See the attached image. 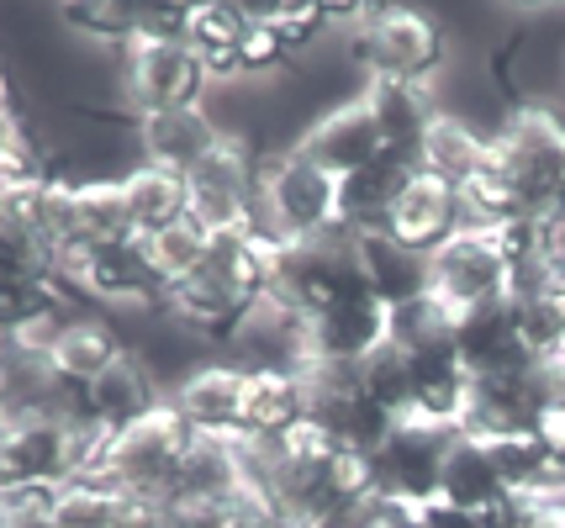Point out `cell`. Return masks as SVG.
I'll return each mask as SVG.
<instances>
[{
	"instance_id": "obj_13",
	"label": "cell",
	"mask_w": 565,
	"mask_h": 528,
	"mask_svg": "<svg viewBox=\"0 0 565 528\" xmlns=\"http://www.w3.org/2000/svg\"><path fill=\"white\" fill-rule=\"evenodd\" d=\"M312 338V365H339V370H360L365 359L392 344V306L375 302L370 291H354L344 302H333L307 323Z\"/></svg>"
},
{
	"instance_id": "obj_9",
	"label": "cell",
	"mask_w": 565,
	"mask_h": 528,
	"mask_svg": "<svg viewBox=\"0 0 565 528\" xmlns=\"http://www.w3.org/2000/svg\"><path fill=\"white\" fill-rule=\"evenodd\" d=\"M449 444H455V428L423 423V418H396L386 428V439L375 444V454H370L375 492L381 497H402V503H434Z\"/></svg>"
},
{
	"instance_id": "obj_29",
	"label": "cell",
	"mask_w": 565,
	"mask_h": 528,
	"mask_svg": "<svg viewBox=\"0 0 565 528\" xmlns=\"http://www.w3.org/2000/svg\"><path fill=\"white\" fill-rule=\"evenodd\" d=\"M439 497L455 507H466V513H492L502 497H508V486H502V471H497L492 450H487V439H470V433H455V444H449V460H444V481H439Z\"/></svg>"
},
{
	"instance_id": "obj_8",
	"label": "cell",
	"mask_w": 565,
	"mask_h": 528,
	"mask_svg": "<svg viewBox=\"0 0 565 528\" xmlns=\"http://www.w3.org/2000/svg\"><path fill=\"white\" fill-rule=\"evenodd\" d=\"M428 291L444 297L455 312H476V306L508 302L513 291V265L497 249L492 227H466L455 233L439 254H428Z\"/></svg>"
},
{
	"instance_id": "obj_44",
	"label": "cell",
	"mask_w": 565,
	"mask_h": 528,
	"mask_svg": "<svg viewBox=\"0 0 565 528\" xmlns=\"http://www.w3.org/2000/svg\"><path fill=\"white\" fill-rule=\"evenodd\" d=\"M0 423H6V407H0Z\"/></svg>"
},
{
	"instance_id": "obj_28",
	"label": "cell",
	"mask_w": 565,
	"mask_h": 528,
	"mask_svg": "<svg viewBox=\"0 0 565 528\" xmlns=\"http://www.w3.org/2000/svg\"><path fill=\"white\" fill-rule=\"evenodd\" d=\"M122 202H127V227L132 238H159L170 227L185 223V175L153 170V164H132L122 175Z\"/></svg>"
},
{
	"instance_id": "obj_19",
	"label": "cell",
	"mask_w": 565,
	"mask_h": 528,
	"mask_svg": "<svg viewBox=\"0 0 565 528\" xmlns=\"http://www.w3.org/2000/svg\"><path fill=\"white\" fill-rule=\"evenodd\" d=\"M132 349V338H127V323L117 312H100V306H79L64 333L53 338L49 349V370L53 376L74 380V386H90L96 376H106L122 354Z\"/></svg>"
},
{
	"instance_id": "obj_6",
	"label": "cell",
	"mask_w": 565,
	"mask_h": 528,
	"mask_svg": "<svg viewBox=\"0 0 565 528\" xmlns=\"http://www.w3.org/2000/svg\"><path fill=\"white\" fill-rule=\"evenodd\" d=\"M117 90L132 117L153 111H201L212 96V75L185 43L164 37H132L117 58Z\"/></svg>"
},
{
	"instance_id": "obj_42",
	"label": "cell",
	"mask_w": 565,
	"mask_h": 528,
	"mask_svg": "<svg viewBox=\"0 0 565 528\" xmlns=\"http://www.w3.org/2000/svg\"><path fill=\"white\" fill-rule=\"evenodd\" d=\"M550 297H555V306H561V317H565V276L550 285Z\"/></svg>"
},
{
	"instance_id": "obj_2",
	"label": "cell",
	"mask_w": 565,
	"mask_h": 528,
	"mask_svg": "<svg viewBox=\"0 0 565 528\" xmlns=\"http://www.w3.org/2000/svg\"><path fill=\"white\" fill-rule=\"evenodd\" d=\"M444 58H449V32L413 6H365L349 37V64L365 79L428 85L444 69Z\"/></svg>"
},
{
	"instance_id": "obj_11",
	"label": "cell",
	"mask_w": 565,
	"mask_h": 528,
	"mask_svg": "<svg viewBox=\"0 0 565 528\" xmlns=\"http://www.w3.org/2000/svg\"><path fill=\"white\" fill-rule=\"evenodd\" d=\"M307 380V418L344 450H360V454H375V444L386 439L392 418L381 407L370 402L365 380L360 370H339V365H307L301 370Z\"/></svg>"
},
{
	"instance_id": "obj_18",
	"label": "cell",
	"mask_w": 565,
	"mask_h": 528,
	"mask_svg": "<svg viewBox=\"0 0 565 528\" xmlns=\"http://www.w3.org/2000/svg\"><path fill=\"white\" fill-rule=\"evenodd\" d=\"M360 101L370 106V117L381 127V143L392 159L402 164H418L423 143H428V127L444 106L434 101V85H407V79H365Z\"/></svg>"
},
{
	"instance_id": "obj_20",
	"label": "cell",
	"mask_w": 565,
	"mask_h": 528,
	"mask_svg": "<svg viewBox=\"0 0 565 528\" xmlns=\"http://www.w3.org/2000/svg\"><path fill=\"white\" fill-rule=\"evenodd\" d=\"M222 138L227 132L217 127V117L206 106L201 111H153V117H138V164L170 170V175H191Z\"/></svg>"
},
{
	"instance_id": "obj_38",
	"label": "cell",
	"mask_w": 565,
	"mask_h": 528,
	"mask_svg": "<svg viewBox=\"0 0 565 528\" xmlns=\"http://www.w3.org/2000/svg\"><path fill=\"white\" fill-rule=\"evenodd\" d=\"M534 439L565 465V402H550L540 418H534Z\"/></svg>"
},
{
	"instance_id": "obj_1",
	"label": "cell",
	"mask_w": 565,
	"mask_h": 528,
	"mask_svg": "<svg viewBox=\"0 0 565 528\" xmlns=\"http://www.w3.org/2000/svg\"><path fill=\"white\" fill-rule=\"evenodd\" d=\"M265 476H270L275 507L286 513L291 528L318 518V513H333V507L365 503L370 492H375L370 454L333 444L312 418L296 423L275 450H265Z\"/></svg>"
},
{
	"instance_id": "obj_16",
	"label": "cell",
	"mask_w": 565,
	"mask_h": 528,
	"mask_svg": "<svg viewBox=\"0 0 565 528\" xmlns=\"http://www.w3.org/2000/svg\"><path fill=\"white\" fill-rule=\"evenodd\" d=\"M296 149L307 153L312 164H322L328 175H354V170H365L375 159H386V143H381V127L370 117V106L354 96V101H339L318 111L312 122L301 127V138H296Z\"/></svg>"
},
{
	"instance_id": "obj_15",
	"label": "cell",
	"mask_w": 565,
	"mask_h": 528,
	"mask_svg": "<svg viewBox=\"0 0 565 528\" xmlns=\"http://www.w3.org/2000/svg\"><path fill=\"white\" fill-rule=\"evenodd\" d=\"M466 196L449 185V180L428 175V170H413L402 196H396L392 217H386V233L396 244H407L413 254H439L455 233H466Z\"/></svg>"
},
{
	"instance_id": "obj_37",
	"label": "cell",
	"mask_w": 565,
	"mask_h": 528,
	"mask_svg": "<svg viewBox=\"0 0 565 528\" xmlns=\"http://www.w3.org/2000/svg\"><path fill=\"white\" fill-rule=\"evenodd\" d=\"M540 265L550 270V280L565 276V206L540 217Z\"/></svg>"
},
{
	"instance_id": "obj_35",
	"label": "cell",
	"mask_w": 565,
	"mask_h": 528,
	"mask_svg": "<svg viewBox=\"0 0 565 528\" xmlns=\"http://www.w3.org/2000/svg\"><path fill=\"white\" fill-rule=\"evenodd\" d=\"M238 64H244V79H265V75H280V69H296L291 53L280 49V37L259 22V11H254V26H248L244 58H238Z\"/></svg>"
},
{
	"instance_id": "obj_24",
	"label": "cell",
	"mask_w": 565,
	"mask_h": 528,
	"mask_svg": "<svg viewBox=\"0 0 565 528\" xmlns=\"http://www.w3.org/2000/svg\"><path fill=\"white\" fill-rule=\"evenodd\" d=\"M254 26V11L233 6V0H201L191 6V22H185V49L201 58V69L212 75V85H233L244 79V37Z\"/></svg>"
},
{
	"instance_id": "obj_12",
	"label": "cell",
	"mask_w": 565,
	"mask_h": 528,
	"mask_svg": "<svg viewBox=\"0 0 565 528\" xmlns=\"http://www.w3.org/2000/svg\"><path fill=\"white\" fill-rule=\"evenodd\" d=\"M222 354L244 370H307L312 365V338H307V317L286 306L280 297H259L248 302L238 327L227 333Z\"/></svg>"
},
{
	"instance_id": "obj_17",
	"label": "cell",
	"mask_w": 565,
	"mask_h": 528,
	"mask_svg": "<svg viewBox=\"0 0 565 528\" xmlns=\"http://www.w3.org/2000/svg\"><path fill=\"white\" fill-rule=\"evenodd\" d=\"M244 380H248L244 365H233L227 354H217V359H206L201 370H191V376L174 386L170 402L191 423V433H201V439H238Z\"/></svg>"
},
{
	"instance_id": "obj_7",
	"label": "cell",
	"mask_w": 565,
	"mask_h": 528,
	"mask_svg": "<svg viewBox=\"0 0 565 528\" xmlns=\"http://www.w3.org/2000/svg\"><path fill=\"white\" fill-rule=\"evenodd\" d=\"M191 423L174 412V402L153 407L148 418L127 423L111 433V454H106V486L117 492H138V497H164L170 503L174 471L191 450Z\"/></svg>"
},
{
	"instance_id": "obj_23",
	"label": "cell",
	"mask_w": 565,
	"mask_h": 528,
	"mask_svg": "<svg viewBox=\"0 0 565 528\" xmlns=\"http://www.w3.org/2000/svg\"><path fill=\"white\" fill-rule=\"evenodd\" d=\"M85 397H90V423L100 428H127L138 423V418H148L153 407L170 402V391H164V380L153 376V365H148L138 349H127L106 376H96L90 386H85Z\"/></svg>"
},
{
	"instance_id": "obj_10",
	"label": "cell",
	"mask_w": 565,
	"mask_h": 528,
	"mask_svg": "<svg viewBox=\"0 0 565 528\" xmlns=\"http://www.w3.org/2000/svg\"><path fill=\"white\" fill-rule=\"evenodd\" d=\"M354 291H365L360 265H354V238L328 233V238H312V244H286V265H280V280H275L270 297H280L312 323L318 312H328Z\"/></svg>"
},
{
	"instance_id": "obj_40",
	"label": "cell",
	"mask_w": 565,
	"mask_h": 528,
	"mask_svg": "<svg viewBox=\"0 0 565 528\" xmlns=\"http://www.w3.org/2000/svg\"><path fill=\"white\" fill-rule=\"evenodd\" d=\"M296 528H370V507L349 503V507H333V513H318V518H307Z\"/></svg>"
},
{
	"instance_id": "obj_41",
	"label": "cell",
	"mask_w": 565,
	"mask_h": 528,
	"mask_svg": "<svg viewBox=\"0 0 565 528\" xmlns=\"http://www.w3.org/2000/svg\"><path fill=\"white\" fill-rule=\"evenodd\" d=\"M534 528H565V503H544L540 507V524Z\"/></svg>"
},
{
	"instance_id": "obj_43",
	"label": "cell",
	"mask_w": 565,
	"mask_h": 528,
	"mask_svg": "<svg viewBox=\"0 0 565 528\" xmlns=\"http://www.w3.org/2000/svg\"><path fill=\"white\" fill-rule=\"evenodd\" d=\"M0 75H11V69H6V58H0Z\"/></svg>"
},
{
	"instance_id": "obj_34",
	"label": "cell",
	"mask_w": 565,
	"mask_h": 528,
	"mask_svg": "<svg viewBox=\"0 0 565 528\" xmlns=\"http://www.w3.org/2000/svg\"><path fill=\"white\" fill-rule=\"evenodd\" d=\"M117 497H122V492L106 486V481H64L49 528H111Z\"/></svg>"
},
{
	"instance_id": "obj_31",
	"label": "cell",
	"mask_w": 565,
	"mask_h": 528,
	"mask_svg": "<svg viewBox=\"0 0 565 528\" xmlns=\"http://www.w3.org/2000/svg\"><path fill=\"white\" fill-rule=\"evenodd\" d=\"M460 317L444 297H418V302L396 306L392 312V344L407 354H434V349H455V333H460Z\"/></svg>"
},
{
	"instance_id": "obj_5",
	"label": "cell",
	"mask_w": 565,
	"mask_h": 528,
	"mask_svg": "<svg viewBox=\"0 0 565 528\" xmlns=\"http://www.w3.org/2000/svg\"><path fill=\"white\" fill-rule=\"evenodd\" d=\"M259 227H270L280 244H312L339 233V175H328L301 149L265 159Z\"/></svg>"
},
{
	"instance_id": "obj_39",
	"label": "cell",
	"mask_w": 565,
	"mask_h": 528,
	"mask_svg": "<svg viewBox=\"0 0 565 528\" xmlns=\"http://www.w3.org/2000/svg\"><path fill=\"white\" fill-rule=\"evenodd\" d=\"M418 528H481V518H476V513H466V507L444 503V497H434V503H423Z\"/></svg>"
},
{
	"instance_id": "obj_4",
	"label": "cell",
	"mask_w": 565,
	"mask_h": 528,
	"mask_svg": "<svg viewBox=\"0 0 565 528\" xmlns=\"http://www.w3.org/2000/svg\"><path fill=\"white\" fill-rule=\"evenodd\" d=\"M492 149L513 180L523 217H544L565 206V117L555 106H513L502 127H492Z\"/></svg>"
},
{
	"instance_id": "obj_36",
	"label": "cell",
	"mask_w": 565,
	"mask_h": 528,
	"mask_svg": "<svg viewBox=\"0 0 565 528\" xmlns=\"http://www.w3.org/2000/svg\"><path fill=\"white\" fill-rule=\"evenodd\" d=\"M111 528H174V503L122 492V497H117V518H111Z\"/></svg>"
},
{
	"instance_id": "obj_27",
	"label": "cell",
	"mask_w": 565,
	"mask_h": 528,
	"mask_svg": "<svg viewBox=\"0 0 565 528\" xmlns=\"http://www.w3.org/2000/svg\"><path fill=\"white\" fill-rule=\"evenodd\" d=\"M487 153H492V132H487V127H476L470 117H460V111H439L434 127H428L418 170L449 180L455 191H466L470 180H476V170L487 164Z\"/></svg>"
},
{
	"instance_id": "obj_22",
	"label": "cell",
	"mask_w": 565,
	"mask_h": 528,
	"mask_svg": "<svg viewBox=\"0 0 565 528\" xmlns=\"http://www.w3.org/2000/svg\"><path fill=\"white\" fill-rule=\"evenodd\" d=\"M296 423H307V380H301V370H248L238 439L259 444V450H275Z\"/></svg>"
},
{
	"instance_id": "obj_3",
	"label": "cell",
	"mask_w": 565,
	"mask_h": 528,
	"mask_svg": "<svg viewBox=\"0 0 565 528\" xmlns=\"http://www.w3.org/2000/svg\"><path fill=\"white\" fill-rule=\"evenodd\" d=\"M265 159H275L265 143H254L244 132H227L217 149L185 175V217L206 238H227L259 223V180Z\"/></svg>"
},
{
	"instance_id": "obj_33",
	"label": "cell",
	"mask_w": 565,
	"mask_h": 528,
	"mask_svg": "<svg viewBox=\"0 0 565 528\" xmlns=\"http://www.w3.org/2000/svg\"><path fill=\"white\" fill-rule=\"evenodd\" d=\"M259 22L280 37V49L291 53V64H301L307 53L318 49L333 26V6H318V0H291V6H265Z\"/></svg>"
},
{
	"instance_id": "obj_21",
	"label": "cell",
	"mask_w": 565,
	"mask_h": 528,
	"mask_svg": "<svg viewBox=\"0 0 565 528\" xmlns=\"http://www.w3.org/2000/svg\"><path fill=\"white\" fill-rule=\"evenodd\" d=\"M455 354L460 365L476 376H513V370H529L534 354L523 349V333H518V306L513 302H492L476 306L460 317V333H455Z\"/></svg>"
},
{
	"instance_id": "obj_25",
	"label": "cell",
	"mask_w": 565,
	"mask_h": 528,
	"mask_svg": "<svg viewBox=\"0 0 565 528\" xmlns=\"http://www.w3.org/2000/svg\"><path fill=\"white\" fill-rule=\"evenodd\" d=\"M354 265H360L365 291L392 312L428 297V254H413L407 244H396L392 233H360L354 238Z\"/></svg>"
},
{
	"instance_id": "obj_26",
	"label": "cell",
	"mask_w": 565,
	"mask_h": 528,
	"mask_svg": "<svg viewBox=\"0 0 565 528\" xmlns=\"http://www.w3.org/2000/svg\"><path fill=\"white\" fill-rule=\"evenodd\" d=\"M413 170H418V164H402V159L386 153V159H375V164H365V170H354V175L339 180V233H349V238L386 233V217H392V206Z\"/></svg>"
},
{
	"instance_id": "obj_14",
	"label": "cell",
	"mask_w": 565,
	"mask_h": 528,
	"mask_svg": "<svg viewBox=\"0 0 565 528\" xmlns=\"http://www.w3.org/2000/svg\"><path fill=\"white\" fill-rule=\"evenodd\" d=\"M70 481V423L43 412H11L0 423V492L64 486Z\"/></svg>"
},
{
	"instance_id": "obj_32",
	"label": "cell",
	"mask_w": 565,
	"mask_h": 528,
	"mask_svg": "<svg viewBox=\"0 0 565 528\" xmlns=\"http://www.w3.org/2000/svg\"><path fill=\"white\" fill-rule=\"evenodd\" d=\"M206 254H212V238H206L191 217L180 227H170V233H159V238H143V259L164 291H174L180 280L196 276L201 265H206Z\"/></svg>"
},
{
	"instance_id": "obj_30",
	"label": "cell",
	"mask_w": 565,
	"mask_h": 528,
	"mask_svg": "<svg viewBox=\"0 0 565 528\" xmlns=\"http://www.w3.org/2000/svg\"><path fill=\"white\" fill-rule=\"evenodd\" d=\"M53 22L70 26L79 43L111 49L122 58V49L138 37V0H58Z\"/></svg>"
}]
</instances>
